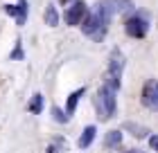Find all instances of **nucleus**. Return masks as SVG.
Segmentation results:
<instances>
[{"mask_svg":"<svg viewBox=\"0 0 158 153\" xmlns=\"http://www.w3.org/2000/svg\"><path fill=\"white\" fill-rule=\"evenodd\" d=\"M95 108H97V117L99 119H111L113 115L118 113V99H115V90L109 88V86H102L97 90L95 97Z\"/></svg>","mask_w":158,"mask_h":153,"instance_id":"f257e3e1","label":"nucleus"},{"mask_svg":"<svg viewBox=\"0 0 158 153\" xmlns=\"http://www.w3.org/2000/svg\"><path fill=\"white\" fill-rule=\"evenodd\" d=\"M18 59H23V43L20 41H16V47L11 52V61H18Z\"/></svg>","mask_w":158,"mask_h":153,"instance_id":"2eb2a0df","label":"nucleus"},{"mask_svg":"<svg viewBox=\"0 0 158 153\" xmlns=\"http://www.w3.org/2000/svg\"><path fill=\"white\" fill-rule=\"evenodd\" d=\"M124 128H127V131H131V135H133V137H147V135H149V131H147L145 126H138V124H133V122H127V124H124Z\"/></svg>","mask_w":158,"mask_h":153,"instance_id":"ddd939ff","label":"nucleus"},{"mask_svg":"<svg viewBox=\"0 0 158 153\" xmlns=\"http://www.w3.org/2000/svg\"><path fill=\"white\" fill-rule=\"evenodd\" d=\"M127 153H147V151H142V149H129Z\"/></svg>","mask_w":158,"mask_h":153,"instance_id":"f3484780","label":"nucleus"},{"mask_svg":"<svg viewBox=\"0 0 158 153\" xmlns=\"http://www.w3.org/2000/svg\"><path fill=\"white\" fill-rule=\"evenodd\" d=\"M95 133H97V128H95V126H86V128H84V133L79 135V140H77L79 149H88L90 144H93V140H95Z\"/></svg>","mask_w":158,"mask_h":153,"instance_id":"1a4fd4ad","label":"nucleus"},{"mask_svg":"<svg viewBox=\"0 0 158 153\" xmlns=\"http://www.w3.org/2000/svg\"><path fill=\"white\" fill-rule=\"evenodd\" d=\"M104 144H106L109 149L120 147V144H122V131H109L106 137H104Z\"/></svg>","mask_w":158,"mask_h":153,"instance_id":"9d476101","label":"nucleus"},{"mask_svg":"<svg viewBox=\"0 0 158 153\" xmlns=\"http://www.w3.org/2000/svg\"><path fill=\"white\" fill-rule=\"evenodd\" d=\"M5 11L9 14V16L16 20L18 25H25L27 11H30V5H27V0H18L16 5H5Z\"/></svg>","mask_w":158,"mask_h":153,"instance_id":"0eeeda50","label":"nucleus"},{"mask_svg":"<svg viewBox=\"0 0 158 153\" xmlns=\"http://www.w3.org/2000/svg\"><path fill=\"white\" fill-rule=\"evenodd\" d=\"M45 23L50 27H56L59 25V14H56V7L54 5H48V9H45Z\"/></svg>","mask_w":158,"mask_h":153,"instance_id":"f8f14e48","label":"nucleus"},{"mask_svg":"<svg viewBox=\"0 0 158 153\" xmlns=\"http://www.w3.org/2000/svg\"><path fill=\"white\" fill-rule=\"evenodd\" d=\"M149 147H152L154 151H158V135H152V137H149Z\"/></svg>","mask_w":158,"mask_h":153,"instance_id":"dca6fc26","label":"nucleus"},{"mask_svg":"<svg viewBox=\"0 0 158 153\" xmlns=\"http://www.w3.org/2000/svg\"><path fill=\"white\" fill-rule=\"evenodd\" d=\"M81 32L88 36V38H93L95 43H102L104 36H106V32H109V23H106L99 14L90 11L88 16L84 18V23H81Z\"/></svg>","mask_w":158,"mask_h":153,"instance_id":"7ed1b4c3","label":"nucleus"},{"mask_svg":"<svg viewBox=\"0 0 158 153\" xmlns=\"http://www.w3.org/2000/svg\"><path fill=\"white\" fill-rule=\"evenodd\" d=\"M27 111H30L32 115H41V111H43V95L41 92H36L32 97V101L27 104Z\"/></svg>","mask_w":158,"mask_h":153,"instance_id":"9b49d317","label":"nucleus"},{"mask_svg":"<svg viewBox=\"0 0 158 153\" xmlns=\"http://www.w3.org/2000/svg\"><path fill=\"white\" fill-rule=\"evenodd\" d=\"M124 54L120 52V50L115 47L111 52L109 56V68H106V86L113 90H120V86H122V72H124Z\"/></svg>","mask_w":158,"mask_h":153,"instance_id":"f03ea898","label":"nucleus"},{"mask_svg":"<svg viewBox=\"0 0 158 153\" xmlns=\"http://www.w3.org/2000/svg\"><path fill=\"white\" fill-rule=\"evenodd\" d=\"M52 117H54V122H59V124H66L70 117L66 115V111H61L59 106H52Z\"/></svg>","mask_w":158,"mask_h":153,"instance_id":"4468645a","label":"nucleus"},{"mask_svg":"<svg viewBox=\"0 0 158 153\" xmlns=\"http://www.w3.org/2000/svg\"><path fill=\"white\" fill-rule=\"evenodd\" d=\"M124 32L131 36V38H145L149 32V18L145 14H133L124 20Z\"/></svg>","mask_w":158,"mask_h":153,"instance_id":"20e7f679","label":"nucleus"},{"mask_svg":"<svg viewBox=\"0 0 158 153\" xmlns=\"http://www.w3.org/2000/svg\"><path fill=\"white\" fill-rule=\"evenodd\" d=\"M84 95H86V88H77L75 92H70V97L66 101V115H68V117H70V115H75L77 104H79V99H81Z\"/></svg>","mask_w":158,"mask_h":153,"instance_id":"6e6552de","label":"nucleus"},{"mask_svg":"<svg viewBox=\"0 0 158 153\" xmlns=\"http://www.w3.org/2000/svg\"><path fill=\"white\" fill-rule=\"evenodd\" d=\"M61 2H63V5H68V2L73 5V2H77V0H61Z\"/></svg>","mask_w":158,"mask_h":153,"instance_id":"a211bd4d","label":"nucleus"},{"mask_svg":"<svg viewBox=\"0 0 158 153\" xmlns=\"http://www.w3.org/2000/svg\"><path fill=\"white\" fill-rule=\"evenodd\" d=\"M86 16H88V7H86V2L77 0V2H73V5L66 9V14H63V20H66V25L75 27V25H81Z\"/></svg>","mask_w":158,"mask_h":153,"instance_id":"39448f33","label":"nucleus"},{"mask_svg":"<svg viewBox=\"0 0 158 153\" xmlns=\"http://www.w3.org/2000/svg\"><path fill=\"white\" fill-rule=\"evenodd\" d=\"M140 101H142L145 108H149V111H158V81L156 79H149V81L142 86Z\"/></svg>","mask_w":158,"mask_h":153,"instance_id":"423d86ee","label":"nucleus"}]
</instances>
